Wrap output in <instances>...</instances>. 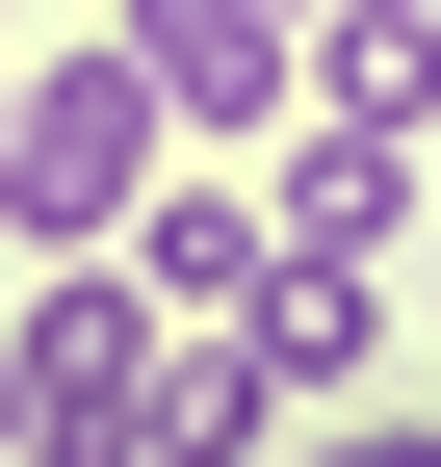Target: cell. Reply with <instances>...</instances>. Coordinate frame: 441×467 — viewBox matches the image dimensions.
<instances>
[{
    "instance_id": "3",
    "label": "cell",
    "mask_w": 441,
    "mask_h": 467,
    "mask_svg": "<svg viewBox=\"0 0 441 467\" xmlns=\"http://www.w3.org/2000/svg\"><path fill=\"white\" fill-rule=\"evenodd\" d=\"M130 78L234 156V130H286V104H312V0H130Z\"/></svg>"
},
{
    "instance_id": "4",
    "label": "cell",
    "mask_w": 441,
    "mask_h": 467,
    "mask_svg": "<svg viewBox=\"0 0 441 467\" xmlns=\"http://www.w3.org/2000/svg\"><path fill=\"white\" fill-rule=\"evenodd\" d=\"M260 182H286V234H338V260H415V208H441V130L286 104V130H260Z\"/></svg>"
},
{
    "instance_id": "9",
    "label": "cell",
    "mask_w": 441,
    "mask_h": 467,
    "mask_svg": "<svg viewBox=\"0 0 441 467\" xmlns=\"http://www.w3.org/2000/svg\"><path fill=\"white\" fill-rule=\"evenodd\" d=\"M260 467H441V416H390V389H312V416L260 441Z\"/></svg>"
},
{
    "instance_id": "6",
    "label": "cell",
    "mask_w": 441,
    "mask_h": 467,
    "mask_svg": "<svg viewBox=\"0 0 441 467\" xmlns=\"http://www.w3.org/2000/svg\"><path fill=\"white\" fill-rule=\"evenodd\" d=\"M234 337H260V364H286V416H312V389H364V364H390V260H338V234H286Z\"/></svg>"
},
{
    "instance_id": "2",
    "label": "cell",
    "mask_w": 441,
    "mask_h": 467,
    "mask_svg": "<svg viewBox=\"0 0 441 467\" xmlns=\"http://www.w3.org/2000/svg\"><path fill=\"white\" fill-rule=\"evenodd\" d=\"M156 285H130V234L104 260H52L26 312H0V364H26V467H130V416H156Z\"/></svg>"
},
{
    "instance_id": "8",
    "label": "cell",
    "mask_w": 441,
    "mask_h": 467,
    "mask_svg": "<svg viewBox=\"0 0 441 467\" xmlns=\"http://www.w3.org/2000/svg\"><path fill=\"white\" fill-rule=\"evenodd\" d=\"M312 104H364V130H441V0H312Z\"/></svg>"
},
{
    "instance_id": "12",
    "label": "cell",
    "mask_w": 441,
    "mask_h": 467,
    "mask_svg": "<svg viewBox=\"0 0 441 467\" xmlns=\"http://www.w3.org/2000/svg\"><path fill=\"white\" fill-rule=\"evenodd\" d=\"M0 26H26V0H0Z\"/></svg>"
},
{
    "instance_id": "1",
    "label": "cell",
    "mask_w": 441,
    "mask_h": 467,
    "mask_svg": "<svg viewBox=\"0 0 441 467\" xmlns=\"http://www.w3.org/2000/svg\"><path fill=\"white\" fill-rule=\"evenodd\" d=\"M156 182H182V104L130 78V26H104V52H26V78H0V234H26V260H104V234H130Z\"/></svg>"
},
{
    "instance_id": "11",
    "label": "cell",
    "mask_w": 441,
    "mask_h": 467,
    "mask_svg": "<svg viewBox=\"0 0 441 467\" xmlns=\"http://www.w3.org/2000/svg\"><path fill=\"white\" fill-rule=\"evenodd\" d=\"M0 78H26V26H0Z\"/></svg>"
},
{
    "instance_id": "7",
    "label": "cell",
    "mask_w": 441,
    "mask_h": 467,
    "mask_svg": "<svg viewBox=\"0 0 441 467\" xmlns=\"http://www.w3.org/2000/svg\"><path fill=\"white\" fill-rule=\"evenodd\" d=\"M260 441H286V364H260L234 312H182V337H156V416H130V467H260Z\"/></svg>"
},
{
    "instance_id": "10",
    "label": "cell",
    "mask_w": 441,
    "mask_h": 467,
    "mask_svg": "<svg viewBox=\"0 0 441 467\" xmlns=\"http://www.w3.org/2000/svg\"><path fill=\"white\" fill-rule=\"evenodd\" d=\"M0 467H26V364H0Z\"/></svg>"
},
{
    "instance_id": "5",
    "label": "cell",
    "mask_w": 441,
    "mask_h": 467,
    "mask_svg": "<svg viewBox=\"0 0 441 467\" xmlns=\"http://www.w3.org/2000/svg\"><path fill=\"white\" fill-rule=\"evenodd\" d=\"M260 260H286V182H208V130H182V182L130 208V285L156 312H260Z\"/></svg>"
}]
</instances>
